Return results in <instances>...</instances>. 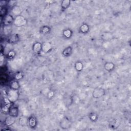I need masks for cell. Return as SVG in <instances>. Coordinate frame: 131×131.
Returning <instances> with one entry per match:
<instances>
[{
    "instance_id": "6da1fadb",
    "label": "cell",
    "mask_w": 131,
    "mask_h": 131,
    "mask_svg": "<svg viewBox=\"0 0 131 131\" xmlns=\"http://www.w3.org/2000/svg\"><path fill=\"white\" fill-rule=\"evenodd\" d=\"M6 97L12 103L15 102L19 98V92L18 90H14L10 88L6 90Z\"/></svg>"
},
{
    "instance_id": "7a4b0ae2",
    "label": "cell",
    "mask_w": 131,
    "mask_h": 131,
    "mask_svg": "<svg viewBox=\"0 0 131 131\" xmlns=\"http://www.w3.org/2000/svg\"><path fill=\"white\" fill-rule=\"evenodd\" d=\"M11 102L9 100L7 97H5L2 100L1 103V109L4 112H8L9 110V109L12 106Z\"/></svg>"
},
{
    "instance_id": "3957f363",
    "label": "cell",
    "mask_w": 131,
    "mask_h": 131,
    "mask_svg": "<svg viewBox=\"0 0 131 131\" xmlns=\"http://www.w3.org/2000/svg\"><path fill=\"white\" fill-rule=\"evenodd\" d=\"M27 23V20L23 16L19 15L16 16L14 19L13 24L17 27H22L25 25Z\"/></svg>"
},
{
    "instance_id": "277c9868",
    "label": "cell",
    "mask_w": 131,
    "mask_h": 131,
    "mask_svg": "<svg viewBox=\"0 0 131 131\" xmlns=\"http://www.w3.org/2000/svg\"><path fill=\"white\" fill-rule=\"evenodd\" d=\"M105 95V90L102 88H96L94 89L92 96L95 99H99Z\"/></svg>"
},
{
    "instance_id": "5b68a950",
    "label": "cell",
    "mask_w": 131,
    "mask_h": 131,
    "mask_svg": "<svg viewBox=\"0 0 131 131\" xmlns=\"http://www.w3.org/2000/svg\"><path fill=\"white\" fill-rule=\"evenodd\" d=\"M14 19H13V16L10 14L6 15L4 18H3L2 23L4 26H10L12 23H14Z\"/></svg>"
},
{
    "instance_id": "8992f818",
    "label": "cell",
    "mask_w": 131,
    "mask_h": 131,
    "mask_svg": "<svg viewBox=\"0 0 131 131\" xmlns=\"http://www.w3.org/2000/svg\"><path fill=\"white\" fill-rule=\"evenodd\" d=\"M19 40V37L16 34H12L8 37L7 41L9 44H14L18 42Z\"/></svg>"
},
{
    "instance_id": "52a82bcc",
    "label": "cell",
    "mask_w": 131,
    "mask_h": 131,
    "mask_svg": "<svg viewBox=\"0 0 131 131\" xmlns=\"http://www.w3.org/2000/svg\"><path fill=\"white\" fill-rule=\"evenodd\" d=\"M19 112L18 107L11 106L8 111V114L11 116L16 118L19 115Z\"/></svg>"
},
{
    "instance_id": "ba28073f",
    "label": "cell",
    "mask_w": 131,
    "mask_h": 131,
    "mask_svg": "<svg viewBox=\"0 0 131 131\" xmlns=\"http://www.w3.org/2000/svg\"><path fill=\"white\" fill-rule=\"evenodd\" d=\"M52 50V45L49 42H45L42 44V51L47 53Z\"/></svg>"
},
{
    "instance_id": "9c48e42d",
    "label": "cell",
    "mask_w": 131,
    "mask_h": 131,
    "mask_svg": "<svg viewBox=\"0 0 131 131\" xmlns=\"http://www.w3.org/2000/svg\"><path fill=\"white\" fill-rule=\"evenodd\" d=\"M32 50L35 53L40 54L42 51V44L39 42L36 43L33 45Z\"/></svg>"
},
{
    "instance_id": "30bf717a",
    "label": "cell",
    "mask_w": 131,
    "mask_h": 131,
    "mask_svg": "<svg viewBox=\"0 0 131 131\" xmlns=\"http://www.w3.org/2000/svg\"><path fill=\"white\" fill-rule=\"evenodd\" d=\"M16 120V118L11 116H9L8 117H7L4 121V123L7 126H9L12 125L14 123V122H15Z\"/></svg>"
},
{
    "instance_id": "8fae6325",
    "label": "cell",
    "mask_w": 131,
    "mask_h": 131,
    "mask_svg": "<svg viewBox=\"0 0 131 131\" xmlns=\"http://www.w3.org/2000/svg\"><path fill=\"white\" fill-rule=\"evenodd\" d=\"M28 122L30 127H35L37 125V120L34 116H31L28 119Z\"/></svg>"
},
{
    "instance_id": "7c38bea8",
    "label": "cell",
    "mask_w": 131,
    "mask_h": 131,
    "mask_svg": "<svg viewBox=\"0 0 131 131\" xmlns=\"http://www.w3.org/2000/svg\"><path fill=\"white\" fill-rule=\"evenodd\" d=\"M72 53V48L71 46L66 48L63 50L62 54L65 57H68L71 55Z\"/></svg>"
},
{
    "instance_id": "4fadbf2b",
    "label": "cell",
    "mask_w": 131,
    "mask_h": 131,
    "mask_svg": "<svg viewBox=\"0 0 131 131\" xmlns=\"http://www.w3.org/2000/svg\"><path fill=\"white\" fill-rule=\"evenodd\" d=\"M106 70L110 72L114 70L115 68V64L112 62H107L104 66Z\"/></svg>"
},
{
    "instance_id": "5bb4252c",
    "label": "cell",
    "mask_w": 131,
    "mask_h": 131,
    "mask_svg": "<svg viewBox=\"0 0 131 131\" xmlns=\"http://www.w3.org/2000/svg\"><path fill=\"white\" fill-rule=\"evenodd\" d=\"M20 88V85L18 81L14 80L11 82L10 85V88L14 90H18Z\"/></svg>"
},
{
    "instance_id": "9a60e30c",
    "label": "cell",
    "mask_w": 131,
    "mask_h": 131,
    "mask_svg": "<svg viewBox=\"0 0 131 131\" xmlns=\"http://www.w3.org/2000/svg\"><path fill=\"white\" fill-rule=\"evenodd\" d=\"M70 1L69 0H63L61 2V7L63 10H66L67 9L70 5Z\"/></svg>"
},
{
    "instance_id": "2e32d148",
    "label": "cell",
    "mask_w": 131,
    "mask_h": 131,
    "mask_svg": "<svg viewBox=\"0 0 131 131\" xmlns=\"http://www.w3.org/2000/svg\"><path fill=\"white\" fill-rule=\"evenodd\" d=\"M12 12L15 15H16V16H17L20 15V14L21 13V9L19 7L16 6H13L12 7Z\"/></svg>"
},
{
    "instance_id": "e0dca14e",
    "label": "cell",
    "mask_w": 131,
    "mask_h": 131,
    "mask_svg": "<svg viewBox=\"0 0 131 131\" xmlns=\"http://www.w3.org/2000/svg\"><path fill=\"white\" fill-rule=\"evenodd\" d=\"M63 36L67 39H69L71 37L72 35V32L70 29H66L63 32Z\"/></svg>"
},
{
    "instance_id": "ac0fdd59",
    "label": "cell",
    "mask_w": 131,
    "mask_h": 131,
    "mask_svg": "<svg viewBox=\"0 0 131 131\" xmlns=\"http://www.w3.org/2000/svg\"><path fill=\"white\" fill-rule=\"evenodd\" d=\"M89 30V27L87 24L82 25L80 27V31L83 34H86Z\"/></svg>"
},
{
    "instance_id": "d6986e66",
    "label": "cell",
    "mask_w": 131,
    "mask_h": 131,
    "mask_svg": "<svg viewBox=\"0 0 131 131\" xmlns=\"http://www.w3.org/2000/svg\"><path fill=\"white\" fill-rule=\"evenodd\" d=\"M50 30H51L50 28L49 27V26H43L41 28V34H49V33L50 32Z\"/></svg>"
},
{
    "instance_id": "ffe728a7",
    "label": "cell",
    "mask_w": 131,
    "mask_h": 131,
    "mask_svg": "<svg viewBox=\"0 0 131 131\" xmlns=\"http://www.w3.org/2000/svg\"><path fill=\"white\" fill-rule=\"evenodd\" d=\"M7 14V8L5 6L1 7V10H0V15H1V17L3 18Z\"/></svg>"
},
{
    "instance_id": "44dd1931",
    "label": "cell",
    "mask_w": 131,
    "mask_h": 131,
    "mask_svg": "<svg viewBox=\"0 0 131 131\" xmlns=\"http://www.w3.org/2000/svg\"><path fill=\"white\" fill-rule=\"evenodd\" d=\"M102 39L105 40V41H107V40H109L110 39H111L113 38L112 35L111 34V33H104L102 35Z\"/></svg>"
},
{
    "instance_id": "7402d4cb",
    "label": "cell",
    "mask_w": 131,
    "mask_h": 131,
    "mask_svg": "<svg viewBox=\"0 0 131 131\" xmlns=\"http://www.w3.org/2000/svg\"><path fill=\"white\" fill-rule=\"evenodd\" d=\"M75 68L77 71H81L83 70V65L80 61H77L75 64Z\"/></svg>"
},
{
    "instance_id": "603a6c76",
    "label": "cell",
    "mask_w": 131,
    "mask_h": 131,
    "mask_svg": "<svg viewBox=\"0 0 131 131\" xmlns=\"http://www.w3.org/2000/svg\"><path fill=\"white\" fill-rule=\"evenodd\" d=\"M15 53L13 50L9 51L7 55V58H8L10 59L13 58L15 57Z\"/></svg>"
},
{
    "instance_id": "cb8c5ba5",
    "label": "cell",
    "mask_w": 131,
    "mask_h": 131,
    "mask_svg": "<svg viewBox=\"0 0 131 131\" xmlns=\"http://www.w3.org/2000/svg\"><path fill=\"white\" fill-rule=\"evenodd\" d=\"M90 119L93 122L96 121L98 119L97 115L95 113H92L90 115Z\"/></svg>"
},
{
    "instance_id": "d4e9b609",
    "label": "cell",
    "mask_w": 131,
    "mask_h": 131,
    "mask_svg": "<svg viewBox=\"0 0 131 131\" xmlns=\"http://www.w3.org/2000/svg\"><path fill=\"white\" fill-rule=\"evenodd\" d=\"M23 76H24L23 74L21 72H18L15 74L14 78H15L16 80H20L23 78Z\"/></svg>"
}]
</instances>
